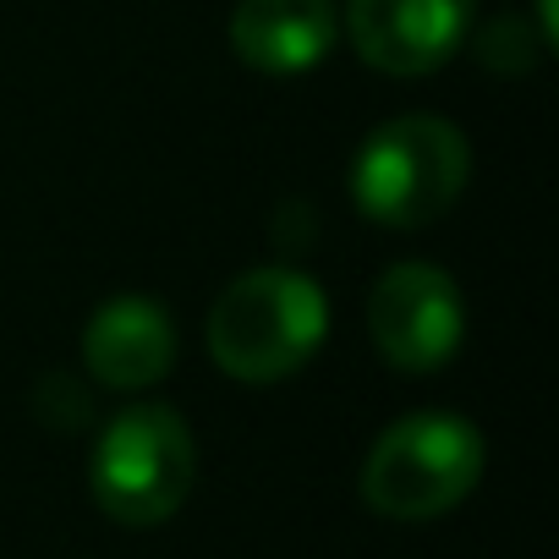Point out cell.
<instances>
[{
	"label": "cell",
	"mask_w": 559,
	"mask_h": 559,
	"mask_svg": "<svg viewBox=\"0 0 559 559\" xmlns=\"http://www.w3.org/2000/svg\"><path fill=\"white\" fill-rule=\"evenodd\" d=\"M477 23V0H346V39L384 78L439 72Z\"/></svg>",
	"instance_id": "6"
},
{
	"label": "cell",
	"mask_w": 559,
	"mask_h": 559,
	"mask_svg": "<svg viewBox=\"0 0 559 559\" xmlns=\"http://www.w3.org/2000/svg\"><path fill=\"white\" fill-rule=\"evenodd\" d=\"M537 39H543V50H554L559 45V23H554V0H537Z\"/></svg>",
	"instance_id": "11"
},
{
	"label": "cell",
	"mask_w": 559,
	"mask_h": 559,
	"mask_svg": "<svg viewBox=\"0 0 559 559\" xmlns=\"http://www.w3.org/2000/svg\"><path fill=\"white\" fill-rule=\"evenodd\" d=\"M472 181V148L450 116H395L352 159V203L384 230H428Z\"/></svg>",
	"instance_id": "2"
},
{
	"label": "cell",
	"mask_w": 559,
	"mask_h": 559,
	"mask_svg": "<svg viewBox=\"0 0 559 559\" xmlns=\"http://www.w3.org/2000/svg\"><path fill=\"white\" fill-rule=\"evenodd\" d=\"M477 45V61L488 67V72H499V78H515V72H532L537 67V56H543V39L526 28V23H515V17H499V23H488L483 34H472Z\"/></svg>",
	"instance_id": "9"
},
{
	"label": "cell",
	"mask_w": 559,
	"mask_h": 559,
	"mask_svg": "<svg viewBox=\"0 0 559 559\" xmlns=\"http://www.w3.org/2000/svg\"><path fill=\"white\" fill-rule=\"evenodd\" d=\"M368 335L395 373H439L466 341V297L439 263H390L368 292Z\"/></svg>",
	"instance_id": "5"
},
{
	"label": "cell",
	"mask_w": 559,
	"mask_h": 559,
	"mask_svg": "<svg viewBox=\"0 0 559 559\" xmlns=\"http://www.w3.org/2000/svg\"><path fill=\"white\" fill-rule=\"evenodd\" d=\"M483 433L455 412H412L390 423L362 461V499L390 521L450 515L483 483Z\"/></svg>",
	"instance_id": "4"
},
{
	"label": "cell",
	"mask_w": 559,
	"mask_h": 559,
	"mask_svg": "<svg viewBox=\"0 0 559 559\" xmlns=\"http://www.w3.org/2000/svg\"><path fill=\"white\" fill-rule=\"evenodd\" d=\"M83 368L99 390H154L176 368V319L143 292H121L83 324Z\"/></svg>",
	"instance_id": "7"
},
{
	"label": "cell",
	"mask_w": 559,
	"mask_h": 559,
	"mask_svg": "<svg viewBox=\"0 0 559 559\" xmlns=\"http://www.w3.org/2000/svg\"><path fill=\"white\" fill-rule=\"evenodd\" d=\"M39 412H45L50 428L67 433V428H83V423H88V395H83L72 379L56 373V379H45V390H39Z\"/></svg>",
	"instance_id": "10"
},
{
	"label": "cell",
	"mask_w": 559,
	"mask_h": 559,
	"mask_svg": "<svg viewBox=\"0 0 559 559\" xmlns=\"http://www.w3.org/2000/svg\"><path fill=\"white\" fill-rule=\"evenodd\" d=\"M330 335V297L292 263H258L236 274L203 319L209 357L236 384H280L302 373Z\"/></svg>",
	"instance_id": "1"
},
{
	"label": "cell",
	"mask_w": 559,
	"mask_h": 559,
	"mask_svg": "<svg viewBox=\"0 0 559 559\" xmlns=\"http://www.w3.org/2000/svg\"><path fill=\"white\" fill-rule=\"evenodd\" d=\"M198 477V444L192 428L176 406L165 401H138L121 406L88 461V488L94 504L116 521V526H159L170 521Z\"/></svg>",
	"instance_id": "3"
},
{
	"label": "cell",
	"mask_w": 559,
	"mask_h": 559,
	"mask_svg": "<svg viewBox=\"0 0 559 559\" xmlns=\"http://www.w3.org/2000/svg\"><path fill=\"white\" fill-rule=\"evenodd\" d=\"M341 45L335 0H241L230 12V50L258 78H302Z\"/></svg>",
	"instance_id": "8"
}]
</instances>
